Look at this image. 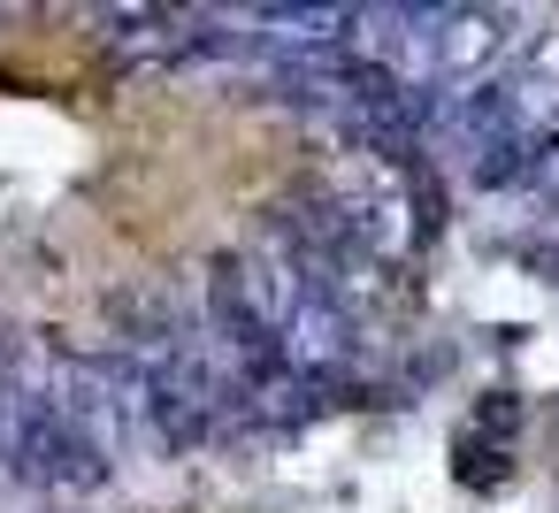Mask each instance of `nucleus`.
<instances>
[{
	"label": "nucleus",
	"mask_w": 559,
	"mask_h": 513,
	"mask_svg": "<svg viewBox=\"0 0 559 513\" xmlns=\"http://www.w3.org/2000/svg\"><path fill=\"white\" fill-rule=\"evenodd\" d=\"M353 353H360V322H353V307H345L337 291L307 284V299H299L292 322L276 330V360H284L299 383H322V375H345Z\"/></svg>",
	"instance_id": "nucleus-1"
},
{
	"label": "nucleus",
	"mask_w": 559,
	"mask_h": 513,
	"mask_svg": "<svg viewBox=\"0 0 559 513\" xmlns=\"http://www.w3.org/2000/svg\"><path fill=\"white\" fill-rule=\"evenodd\" d=\"M207 24H215V16H200V9H108V16H100V32H108V47H116L123 62H177V55L223 47Z\"/></svg>",
	"instance_id": "nucleus-2"
}]
</instances>
